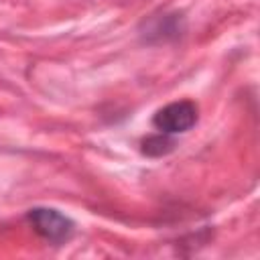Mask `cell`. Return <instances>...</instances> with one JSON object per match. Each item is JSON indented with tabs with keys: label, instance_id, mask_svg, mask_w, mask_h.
I'll return each mask as SVG.
<instances>
[{
	"label": "cell",
	"instance_id": "obj_4",
	"mask_svg": "<svg viewBox=\"0 0 260 260\" xmlns=\"http://www.w3.org/2000/svg\"><path fill=\"white\" fill-rule=\"evenodd\" d=\"M177 142L171 134H165V132H158V134H150L146 138H142L140 142V152L144 156H150V158H160V156H167L175 150Z\"/></svg>",
	"mask_w": 260,
	"mask_h": 260
},
{
	"label": "cell",
	"instance_id": "obj_2",
	"mask_svg": "<svg viewBox=\"0 0 260 260\" xmlns=\"http://www.w3.org/2000/svg\"><path fill=\"white\" fill-rule=\"evenodd\" d=\"M185 28H187V22L183 12L165 10V12L146 16L138 26V35L146 45H160V43H171L181 39Z\"/></svg>",
	"mask_w": 260,
	"mask_h": 260
},
{
	"label": "cell",
	"instance_id": "obj_1",
	"mask_svg": "<svg viewBox=\"0 0 260 260\" xmlns=\"http://www.w3.org/2000/svg\"><path fill=\"white\" fill-rule=\"evenodd\" d=\"M26 221L45 242L55 246L69 242L75 234L73 219L55 207H32L26 211Z\"/></svg>",
	"mask_w": 260,
	"mask_h": 260
},
{
	"label": "cell",
	"instance_id": "obj_3",
	"mask_svg": "<svg viewBox=\"0 0 260 260\" xmlns=\"http://www.w3.org/2000/svg\"><path fill=\"white\" fill-rule=\"evenodd\" d=\"M197 118H199V108L195 102L177 100L156 110V114L152 116V126L158 132L173 136V134H183L191 130L197 124Z\"/></svg>",
	"mask_w": 260,
	"mask_h": 260
}]
</instances>
